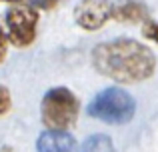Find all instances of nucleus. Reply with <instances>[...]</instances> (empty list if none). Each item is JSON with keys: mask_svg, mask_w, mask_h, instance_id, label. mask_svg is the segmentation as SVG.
Here are the masks:
<instances>
[{"mask_svg": "<svg viewBox=\"0 0 158 152\" xmlns=\"http://www.w3.org/2000/svg\"><path fill=\"white\" fill-rule=\"evenodd\" d=\"M134 98L120 88H106L88 104V114L106 124H126L134 116Z\"/></svg>", "mask_w": 158, "mask_h": 152, "instance_id": "f03ea898", "label": "nucleus"}, {"mask_svg": "<svg viewBox=\"0 0 158 152\" xmlns=\"http://www.w3.org/2000/svg\"><path fill=\"white\" fill-rule=\"evenodd\" d=\"M112 18L122 24H136L148 20V8L140 0H120L112 4Z\"/></svg>", "mask_w": 158, "mask_h": 152, "instance_id": "423d86ee", "label": "nucleus"}, {"mask_svg": "<svg viewBox=\"0 0 158 152\" xmlns=\"http://www.w3.org/2000/svg\"><path fill=\"white\" fill-rule=\"evenodd\" d=\"M0 2H20V0H0Z\"/></svg>", "mask_w": 158, "mask_h": 152, "instance_id": "ddd939ff", "label": "nucleus"}, {"mask_svg": "<svg viewBox=\"0 0 158 152\" xmlns=\"http://www.w3.org/2000/svg\"><path fill=\"white\" fill-rule=\"evenodd\" d=\"M10 108H12L10 90H8L6 86H0V116H4Z\"/></svg>", "mask_w": 158, "mask_h": 152, "instance_id": "1a4fd4ad", "label": "nucleus"}, {"mask_svg": "<svg viewBox=\"0 0 158 152\" xmlns=\"http://www.w3.org/2000/svg\"><path fill=\"white\" fill-rule=\"evenodd\" d=\"M112 18L110 0H80L74 10V20L84 30H98Z\"/></svg>", "mask_w": 158, "mask_h": 152, "instance_id": "39448f33", "label": "nucleus"}, {"mask_svg": "<svg viewBox=\"0 0 158 152\" xmlns=\"http://www.w3.org/2000/svg\"><path fill=\"white\" fill-rule=\"evenodd\" d=\"M38 10L36 6L16 4L6 12V36L16 48H26L36 38Z\"/></svg>", "mask_w": 158, "mask_h": 152, "instance_id": "20e7f679", "label": "nucleus"}, {"mask_svg": "<svg viewBox=\"0 0 158 152\" xmlns=\"http://www.w3.org/2000/svg\"><path fill=\"white\" fill-rule=\"evenodd\" d=\"M92 64L102 76L130 84L150 78L156 68V58L144 44L132 38H118L98 44L92 50Z\"/></svg>", "mask_w": 158, "mask_h": 152, "instance_id": "f257e3e1", "label": "nucleus"}, {"mask_svg": "<svg viewBox=\"0 0 158 152\" xmlns=\"http://www.w3.org/2000/svg\"><path fill=\"white\" fill-rule=\"evenodd\" d=\"M42 122L48 128H60L66 130L76 122L78 118V98L70 92L68 88H52L42 98Z\"/></svg>", "mask_w": 158, "mask_h": 152, "instance_id": "7ed1b4c3", "label": "nucleus"}, {"mask_svg": "<svg viewBox=\"0 0 158 152\" xmlns=\"http://www.w3.org/2000/svg\"><path fill=\"white\" fill-rule=\"evenodd\" d=\"M8 36L4 34V30L0 28V62H2L4 58H6V50H8Z\"/></svg>", "mask_w": 158, "mask_h": 152, "instance_id": "9b49d317", "label": "nucleus"}, {"mask_svg": "<svg viewBox=\"0 0 158 152\" xmlns=\"http://www.w3.org/2000/svg\"><path fill=\"white\" fill-rule=\"evenodd\" d=\"M36 148L40 152H66L76 148V140L70 136L66 130L60 128H50L38 138Z\"/></svg>", "mask_w": 158, "mask_h": 152, "instance_id": "0eeeda50", "label": "nucleus"}, {"mask_svg": "<svg viewBox=\"0 0 158 152\" xmlns=\"http://www.w3.org/2000/svg\"><path fill=\"white\" fill-rule=\"evenodd\" d=\"M82 150H86V152H106V150H112V142L104 134H94V136H90L88 140L82 144Z\"/></svg>", "mask_w": 158, "mask_h": 152, "instance_id": "6e6552de", "label": "nucleus"}, {"mask_svg": "<svg viewBox=\"0 0 158 152\" xmlns=\"http://www.w3.org/2000/svg\"><path fill=\"white\" fill-rule=\"evenodd\" d=\"M30 2L36 8H54L58 4V0H30Z\"/></svg>", "mask_w": 158, "mask_h": 152, "instance_id": "f8f14e48", "label": "nucleus"}, {"mask_svg": "<svg viewBox=\"0 0 158 152\" xmlns=\"http://www.w3.org/2000/svg\"><path fill=\"white\" fill-rule=\"evenodd\" d=\"M142 34H144V38H148V40H152V42L158 44V22L146 20L144 26H142Z\"/></svg>", "mask_w": 158, "mask_h": 152, "instance_id": "9d476101", "label": "nucleus"}]
</instances>
